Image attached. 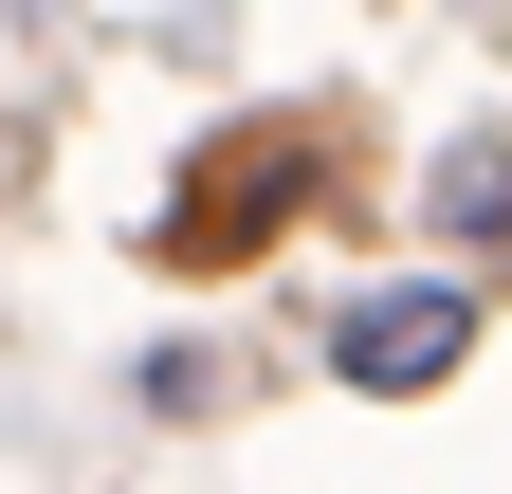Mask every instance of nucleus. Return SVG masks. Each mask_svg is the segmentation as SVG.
Masks as SVG:
<instances>
[{
    "instance_id": "2",
    "label": "nucleus",
    "mask_w": 512,
    "mask_h": 494,
    "mask_svg": "<svg viewBox=\"0 0 512 494\" xmlns=\"http://www.w3.org/2000/svg\"><path fill=\"white\" fill-rule=\"evenodd\" d=\"M275 183H311V147H293V129H256V147H220L202 183H183L165 257H183V275H220V257H256V238H275Z\"/></svg>"
},
{
    "instance_id": "3",
    "label": "nucleus",
    "mask_w": 512,
    "mask_h": 494,
    "mask_svg": "<svg viewBox=\"0 0 512 494\" xmlns=\"http://www.w3.org/2000/svg\"><path fill=\"white\" fill-rule=\"evenodd\" d=\"M439 220H458V238H512V147H458V165H439Z\"/></svg>"
},
{
    "instance_id": "1",
    "label": "nucleus",
    "mask_w": 512,
    "mask_h": 494,
    "mask_svg": "<svg viewBox=\"0 0 512 494\" xmlns=\"http://www.w3.org/2000/svg\"><path fill=\"white\" fill-rule=\"evenodd\" d=\"M330 366H348L366 403H421V385H458V366H476V293H458V275H421V293H366V312L330 330Z\"/></svg>"
}]
</instances>
